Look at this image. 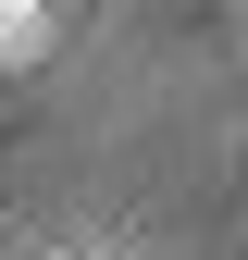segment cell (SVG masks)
I'll list each match as a JSON object with an SVG mask.
<instances>
[]
</instances>
